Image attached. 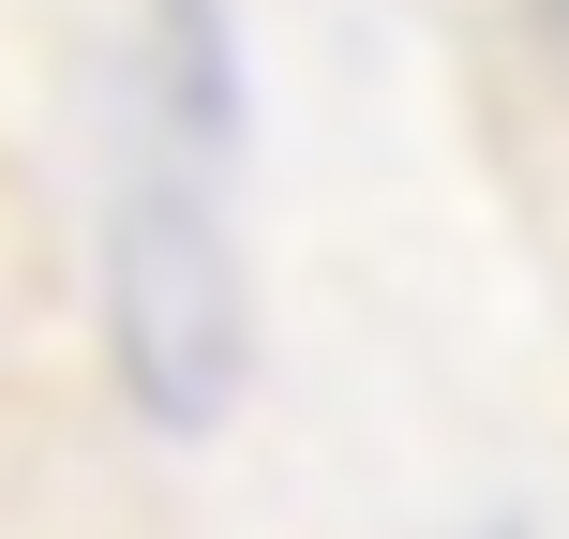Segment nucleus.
I'll list each match as a JSON object with an SVG mask.
<instances>
[{"instance_id": "obj_1", "label": "nucleus", "mask_w": 569, "mask_h": 539, "mask_svg": "<svg viewBox=\"0 0 569 539\" xmlns=\"http://www.w3.org/2000/svg\"><path fill=\"white\" fill-rule=\"evenodd\" d=\"M240 166H256L240 16L226 0H150L136 120H120V180H106V375L150 435H226L240 390H256Z\"/></svg>"}]
</instances>
